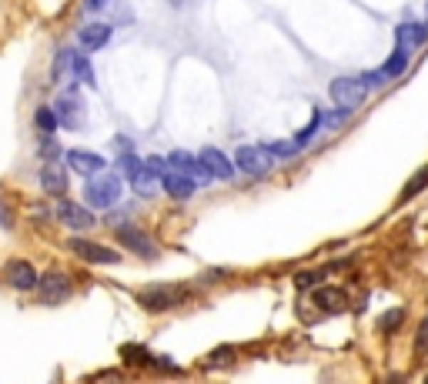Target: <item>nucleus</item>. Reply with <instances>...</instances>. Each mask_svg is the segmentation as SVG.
<instances>
[{
    "label": "nucleus",
    "mask_w": 428,
    "mask_h": 384,
    "mask_svg": "<svg viewBox=\"0 0 428 384\" xmlns=\"http://www.w3.org/2000/svg\"><path fill=\"white\" fill-rule=\"evenodd\" d=\"M84 198L94 210H108L121 201V174H108V171H98V174L88 177L84 184Z\"/></svg>",
    "instance_id": "obj_1"
},
{
    "label": "nucleus",
    "mask_w": 428,
    "mask_h": 384,
    "mask_svg": "<svg viewBox=\"0 0 428 384\" xmlns=\"http://www.w3.org/2000/svg\"><path fill=\"white\" fill-rule=\"evenodd\" d=\"M328 94H331V100H335V107L355 110L368 100V84H365V77H335Z\"/></svg>",
    "instance_id": "obj_2"
},
{
    "label": "nucleus",
    "mask_w": 428,
    "mask_h": 384,
    "mask_svg": "<svg viewBox=\"0 0 428 384\" xmlns=\"http://www.w3.org/2000/svg\"><path fill=\"white\" fill-rule=\"evenodd\" d=\"M184 297H187L184 287L151 284V287H144L141 294H137V301H141V307L147 311V314H161V311H171V307H177Z\"/></svg>",
    "instance_id": "obj_3"
},
{
    "label": "nucleus",
    "mask_w": 428,
    "mask_h": 384,
    "mask_svg": "<svg viewBox=\"0 0 428 384\" xmlns=\"http://www.w3.org/2000/svg\"><path fill=\"white\" fill-rule=\"evenodd\" d=\"M54 114H57V121H61V127H67V131H80L84 127V100H80L77 87L61 90Z\"/></svg>",
    "instance_id": "obj_4"
},
{
    "label": "nucleus",
    "mask_w": 428,
    "mask_h": 384,
    "mask_svg": "<svg viewBox=\"0 0 428 384\" xmlns=\"http://www.w3.org/2000/svg\"><path fill=\"white\" fill-rule=\"evenodd\" d=\"M114 234H118V244H121V247L134 251L137 257H144V261H157V244H154V238H147V230L134 228V224H121Z\"/></svg>",
    "instance_id": "obj_5"
},
{
    "label": "nucleus",
    "mask_w": 428,
    "mask_h": 384,
    "mask_svg": "<svg viewBox=\"0 0 428 384\" xmlns=\"http://www.w3.org/2000/svg\"><path fill=\"white\" fill-rule=\"evenodd\" d=\"M67 251H74L80 261H88V264H118L121 261V251H110L104 244L84 241V238H71V241H67Z\"/></svg>",
    "instance_id": "obj_6"
},
{
    "label": "nucleus",
    "mask_w": 428,
    "mask_h": 384,
    "mask_svg": "<svg viewBox=\"0 0 428 384\" xmlns=\"http://www.w3.org/2000/svg\"><path fill=\"white\" fill-rule=\"evenodd\" d=\"M37 291H41V304L57 307V304H64L67 297H71V281H67L61 271H51V274H41Z\"/></svg>",
    "instance_id": "obj_7"
},
{
    "label": "nucleus",
    "mask_w": 428,
    "mask_h": 384,
    "mask_svg": "<svg viewBox=\"0 0 428 384\" xmlns=\"http://www.w3.org/2000/svg\"><path fill=\"white\" fill-rule=\"evenodd\" d=\"M4 281L14 287V291H33L41 274H37V267L31 261H21V257H14V261L4 264Z\"/></svg>",
    "instance_id": "obj_8"
},
{
    "label": "nucleus",
    "mask_w": 428,
    "mask_h": 384,
    "mask_svg": "<svg viewBox=\"0 0 428 384\" xmlns=\"http://www.w3.org/2000/svg\"><path fill=\"white\" fill-rule=\"evenodd\" d=\"M234 164H238V171H244V174L264 177L271 171V154H268V147H241V151L234 154Z\"/></svg>",
    "instance_id": "obj_9"
},
{
    "label": "nucleus",
    "mask_w": 428,
    "mask_h": 384,
    "mask_svg": "<svg viewBox=\"0 0 428 384\" xmlns=\"http://www.w3.org/2000/svg\"><path fill=\"white\" fill-rule=\"evenodd\" d=\"M64 64H67V70H71L77 80H84L88 87L98 90V77H94V67L88 64V57H84V54H77V50H61V57H57V74L64 70Z\"/></svg>",
    "instance_id": "obj_10"
},
{
    "label": "nucleus",
    "mask_w": 428,
    "mask_h": 384,
    "mask_svg": "<svg viewBox=\"0 0 428 384\" xmlns=\"http://www.w3.org/2000/svg\"><path fill=\"white\" fill-rule=\"evenodd\" d=\"M167 164L174 167V171H181V174H187V177H194V181H201V184L214 181V177H211V171L204 167V161H201V157H191L187 151H174L171 157H167Z\"/></svg>",
    "instance_id": "obj_11"
},
{
    "label": "nucleus",
    "mask_w": 428,
    "mask_h": 384,
    "mask_svg": "<svg viewBox=\"0 0 428 384\" xmlns=\"http://www.w3.org/2000/svg\"><path fill=\"white\" fill-rule=\"evenodd\" d=\"M57 220H61L64 228H74V230L94 228V214H90L88 208L74 204V201H61V204H57Z\"/></svg>",
    "instance_id": "obj_12"
},
{
    "label": "nucleus",
    "mask_w": 428,
    "mask_h": 384,
    "mask_svg": "<svg viewBox=\"0 0 428 384\" xmlns=\"http://www.w3.org/2000/svg\"><path fill=\"white\" fill-rule=\"evenodd\" d=\"M198 157L204 161V167L211 171L214 181H231V177H234V164L228 161V154H221L218 147H204Z\"/></svg>",
    "instance_id": "obj_13"
},
{
    "label": "nucleus",
    "mask_w": 428,
    "mask_h": 384,
    "mask_svg": "<svg viewBox=\"0 0 428 384\" xmlns=\"http://www.w3.org/2000/svg\"><path fill=\"white\" fill-rule=\"evenodd\" d=\"M161 184H165V191H167V194H171L174 201H187L191 194H194V184H198V181H194V177H187V174H181V171H174V167H171V171H167V174L161 177Z\"/></svg>",
    "instance_id": "obj_14"
},
{
    "label": "nucleus",
    "mask_w": 428,
    "mask_h": 384,
    "mask_svg": "<svg viewBox=\"0 0 428 384\" xmlns=\"http://www.w3.org/2000/svg\"><path fill=\"white\" fill-rule=\"evenodd\" d=\"M67 164H71V171H77V174H98V171H104V157L100 154H90V151H67Z\"/></svg>",
    "instance_id": "obj_15"
},
{
    "label": "nucleus",
    "mask_w": 428,
    "mask_h": 384,
    "mask_svg": "<svg viewBox=\"0 0 428 384\" xmlns=\"http://www.w3.org/2000/svg\"><path fill=\"white\" fill-rule=\"evenodd\" d=\"M41 187H44L51 198H64L67 194V171H61L57 164H47L41 171Z\"/></svg>",
    "instance_id": "obj_16"
},
{
    "label": "nucleus",
    "mask_w": 428,
    "mask_h": 384,
    "mask_svg": "<svg viewBox=\"0 0 428 384\" xmlns=\"http://www.w3.org/2000/svg\"><path fill=\"white\" fill-rule=\"evenodd\" d=\"M425 41H428V31L422 27V23H402V27H398V47L408 50V54L418 50Z\"/></svg>",
    "instance_id": "obj_17"
},
{
    "label": "nucleus",
    "mask_w": 428,
    "mask_h": 384,
    "mask_svg": "<svg viewBox=\"0 0 428 384\" xmlns=\"http://www.w3.org/2000/svg\"><path fill=\"white\" fill-rule=\"evenodd\" d=\"M110 41V27L108 23H90L80 31V47L84 50H100V47H108Z\"/></svg>",
    "instance_id": "obj_18"
},
{
    "label": "nucleus",
    "mask_w": 428,
    "mask_h": 384,
    "mask_svg": "<svg viewBox=\"0 0 428 384\" xmlns=\"http://www.w3.org/2000/svg\"><path fill=\"white\" fill-rule=\"evenodd\" d=\"M315 304L321 307V311H345L348 307V294L341 291V287H321L318 294H315Z\"/></svg>",
    "instance_id": "obj_19"
},
{
    "label": "nucleus",
    "mask_w": 428,
    "mask_h": 384,
    "mask_svg": "<svg viewBox=\"0 0 428 384\" xmlns=\"http://www.w3.org/2000/svg\"><path fill=\"white\" fill-rule=\"evenodd\" d=\"M157 181H161V177H154L151 171L144 167V171H137V174L131 177V187L137 191V198H154V191H157Z\"/></svg>",
    "instance_id": "obj_20"
},
{
    "label": "nucleus",
    "mask_w": 428,
    "mask_h": 384,
    "mask_svg": "<svg viewBox=\"0 0 428 384\" xmlns=\"http://www.w3.org/2000/svg\"><path fill=\"white\" fill-rule=\"evenodd\" d=\"M405 67H408V50H402V47H395V54L388 57V60H385V77H388V80H392V77H398V74H405Z\"/></svg>",
    "instance_id": "obj_21"
},
{
    "label": "nucleus",
    "mask_w": 428,
    "mask_h": 384,
    "mask_svg": "<svg viewBox=\"0 0 428 384\" xmlns=\"http://www.w3.org/2000/svg\"><path fill=\"white\" fill-rule=\"evenodd\" d=\"M425 187H428V167H422V171H418V174H415V177H412V181H408V184H405V191H402V198H398V201L405 204V201H412V198H415V194H422Z\"/></svg>",
    "instance_id": "obj_22"
},
{
    "label": "nucleus",
    "mask_w": 428,
    "mask_h": 384,
    "mask_svg": "<svg viewBox=\"0 0 428 384\" xmlns=\"http://www.w3.org/2000/svg\"><path fill=\"white\" fill-rule=\"evenodd\" d=\"M33 121H37V131H44V134H54L61 127V121H57V114L51 107H37Z\"/></svg>",
    "instance_id": "obj_23"
},
{
    "label": "nucleus",
    "mask_w": 428,
    "mask_h": 384,
    "mask_svg": "<svg viewBox=\"0 0 428 384\" xmlns=\"http://www.w3.org/2000/svg\"><path fill=\"white\" fill-rule=\"evenodd\" d=\"M118 171H121L124 181H131L137 171H144V161H137V157L127 151V154H121V157H118Z\"/></svg>",
    "instance_id": "obj_24"
},
{
    "label": "nucleus",
    "mask_w": 428,
    "mask_h": 384,
    "mask_svg": "<svg viewBox=\"0 0 428 384\" xmlns=\"http://www.w3.org/2000/svg\"><path fill=\"white\" fill-rule=\"evenodd\" d=\"M301 151L295 141H275V144H268V154L271 157H281V161H288V157H295V154Z\"/></svg>",
    "instance_id": "obj_25"
},
{
    "label": "nucleus",
    "mask_w": 428,
    "mask_h": 384,
    "mask_svg": "<svg viewBox=\"0 0 428 384\" xmlns=\"http://www.w3.org/2000/svg\"><path fill=\"white\" fill-rule=\"evenodd\" d=\"M402 321H405V311H402V307H395V311H388V314H385L378 324H382L385 334H395V331L402 328Z\"/></svg>",
    "instance_id": "obj_26"
},
{
    "label": "nucleus",
    "mask_w": 428,
    "mask_h": 384,
    "mask_svg": "<svg viewBox=\"0 0 428 384\" xmlns=\"http://www.w3.org/2000/svg\"><path fill=\"white\" fill-rule=\"evenodd\" d=\"M124 354H127V361H134V364H157V354L144 351V348H134V344H127Z\"/></svg>",
    "instance_id": "obj_27"
},
{
    "label": "nucleus",
    "mask_w": 428,
    "mask_h": 384,
    "mask_svg": "<svg viewBox=\"0 0 428 384\" xmlns=\"http://www.w3.org/2000/svg\"><path fill=\"white\" fill-rule=\"evenodd\" d=\"M37 154H44L47 161H57V157H61V147H57V141L51 137V134H44L41 144H37Z\"/></svg>",
    "instance_id": "obj_28"
},
{
    "label": "nucleus",
    "mask_w": 428,
    "mask_h": 384,
    "mask_svg": "<svg viewBox=\"0 0 428 384\" xmlns=\"http://www.w3.org/2000/svg\"><path fill=\"white\" fill-rule=\"evenodd\" d=\"M415 351L418 354H425L428 351V318L418 324V331H415Z\"/></svg>",
    "instance_id": "obj_29"
},
{
    "label": "nucleus",
    "mask_w": 428,
    "mask_h": 384,
    "mask_svg": "<svg viewBox=\"0 0 428 384\" xmlns=\"http://www.w3.org/2000/svg\"><path fill=\"white\" fill-rule=\"evenodd\" d=\"M144 167H147L154 177H165L171 164H167V161H161V157H147V161H144Z\"/></svg>",
    "instance_id": "obj_30"
},
{
    "label": "nucleus",
    "mask_w": 428,
    "mask_h": 384,
    "mask_svg": "<svg viewBox=\"0 0 428 384\" xmlns=\"http://www.w3.org/2000/svg\"><path fill=\"white\" fill-rule=\"evenodd\" d=\"M0 228H4V230L14 228V214L7 210V204H4V194H0Z\"/></svg>",
    "instance_id": "obj_31"
},
{
    "label": "nucleus",
    "mask_w": 428,
    "mask_h": 384,
    "mask_svg": "<svg viewBox=\"0 0 428 384\" xmlns=\"http://www.w3.org/2000/svg\"><path fill=\"white\" fill-rule=\"evenodd\" d=\"M234 358V348H218V351L211 354V364H224V361H231Z\"/></svg>",
    "instance_id": "obj_32"
},
{
    "label": "nucleus",
    "mask_w": 428,
    "mask_h": 384,
    "mask_svg": "<svg viewBox=\"0 0 428 384\" xmlns=\"http://www.w3.org/2000/svg\"><path fill=\"white\" fill-rule=\"evenodd\" d=\"M318 271H301V274H298V287H308V284H318Z\"/></svg>",
    "instance_id": "obj_33"
},
{
    "label": "nucleus",
    "mask_w": 428,
    "mask_h": 384,
    "mask_svg": "<svg viewBox=\"0 0 428 384\" xmlns=\"http://www.w3.org/2000/svg\"><path fill=\"white\" fill-rule=\"evenodd\" d=\"M131 147H134V144H131V137H121V134L114 137V151H118V154H127V151H131Z\"/></svg>",
    "instance_id": "obj_34"
},
{
    "label": "nucleus",
    "mask_w": 428,
    "mask_h": 384,
    "mask_svg": "<svg viewBox=\"0 0 428 384\" xmlns=\"http://www.w3.org/2000/svg\"><path fill=\"white\" fill-rule=\"evenodd\" d=\"M108 0H84V11H100Z\"/></svg>",
    "instance_id": "obj_35"
},
{
    "label": "nucleus",
    "mask_w": 428,
    "mask_h": 384,
    "mask_svg": "<svg viewBox=\"0 0 428 384\" xmlns=\"http://www.w3.org/2000/svg\"><path fill=\"white\" fill-rule=\"evenodd\" d=\"M425 381H428V378H425Z\"/></svg>",
    "instance_id": "obj_36"
}]
</instances>
